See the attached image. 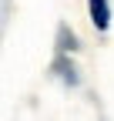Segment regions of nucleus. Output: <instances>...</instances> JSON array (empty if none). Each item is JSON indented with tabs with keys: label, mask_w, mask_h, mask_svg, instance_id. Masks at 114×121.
Instances as JSON below:
<instances>
[{
	"label": "nucleus",
	"mask_w": 114,
	"mask_h": 121,
	"mask_svg": "<svg viewBox=\"0 0 114 121\" xmlns=\"http://www.w3.org/2000/svg\"><path fill=\"white\" fill-rule=\"evenodd\" d=\"M87 10H91V24H94L97 30H107V24H111L107 0H87Z\"/></svg>",
	"instance_id": "f257e3e1"
}]
</instances>
